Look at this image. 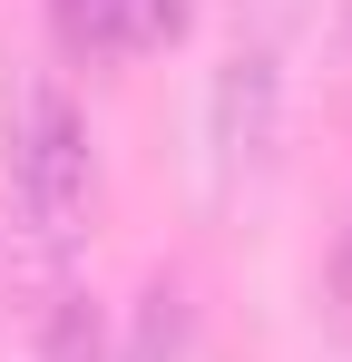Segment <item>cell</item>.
I'll list each match as a JSON object with an SVG mask.
<instances>
[{"mask_svg":"<svg viewBox=\"0 0 352 362\" xmlns=\"http://www.w3.org/2000/svg\"><path fill=\"white\" fill-rule=\"evenodd\" d=\"M10 196H20V226L49 255H69L98 216V147H88V118L59 78H30L10 108Z\"/></svg>","mask_w":352,"mask_h":362,"instance_id":"6da1fadb","label":"cell"},{"mask_svg":"<svg viewBox=\"0 0 352 362\" xmlns=\"http://www.w3.org/2000/svg\"><path fill=\"white\" fill-rule=\"evenodd\" d=\"M274 118H284V69L274 49H235L216 69V98H206V127H216V167H264L274 157Z\"/></svg>","mask_w":352,"mask_h":362,"instance_id":"7a4b0ae2","label":"cell"},{"mask_svg":"<svg viewBox=\"0 0 352 362\" xmlns=\"http://www.w3.org/2000/svg\"><path fill=\"white\" fill-rule=\"evenodd\" d=\"M49 30L69 59H147L186 40V0H49Z\"/></svg>","mask_w":352,"mask_h":362,"instance_id":"3957f363","label":"cell"},{"mask_svg":"<svg viewBox=\"0 0 352 362\" xmlns=\"http://www.w3.org/2000/svg\"><path fill=\"white\" fill-rule=\"evenodd\" d=\"M127 362H206V313L186 274H147L137 323H127Z\"/></svg>","mask_w":352,"mask_h":362,"instance_id":"277c9868","label":"cell"},{"mask_svg":"<svg viewBox=\"0 0 352 362\" xmlns=\"http://www.w3.org/2000/svg\"><path fill=\"white\" fill-rule=\"evenodd\" d=\"M40 362H108V313L88 294H49V313H40Z\"/></svg>","mask_w":352,"mask_h":362,"instance_id":"5b68a950","label":"cell"},{"mask_svg":"<svg viewBox=\"0 0 352 362\" xmlns=\"http://www.w3.org/2000/svg\"><path fill=\"white\" fill-rule=\"evenodd\" d=\"M323 303H333V323L352 333V216L333 226V264H323Z\"/></svg>","mask_w":352,"mask_h":362,"instance_id":"8992f818","label":"cell"}]
</instances>
